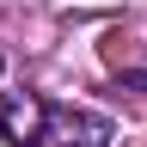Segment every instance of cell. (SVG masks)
Returning <instances> with one entry per match:
<instances>
[{"instance_id":"cell-1","label":"cell","mask_w":147,"mask_h":147,"mask_svg":"<svg viewBox=\"0 0 147 147\" xmlns=\"http://www.w3.org/2000/svg\"><path fill=\"white\" fill-rule=\"evenodd\" d=\"M0 129H6L12 147H110L117 141L104 110L55 104V98H37V92H18V98L0 104Z\"/></svg>"},{"instance_id":"cell-2","label":"cell","mask_w":147,"mask_h":147,"mask_svg":"<svg viewBox=\"0 0 147 147\" xmlns=\"http://www.w3.org/2000/svg\"><path fill=\"white\" fill-rule=\"evenodd\" d=\"M0 74H6V55H0Z\"/></svg>"}]
</instances>
